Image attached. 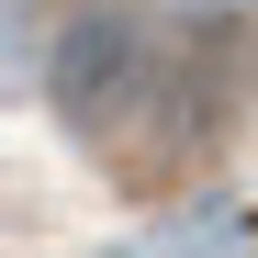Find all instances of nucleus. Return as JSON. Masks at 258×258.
Segmentation results:
<instances>
[{
  "label": "nucleus",
  "mask_w": 258,
  "mask_h": 258,
  "mask_svg": "<svg viewBox=\"0 0 258 258\" xmlns=\"http://www.w3.org/2000/svg\"><path fill=\"white\" fill-rule=\"evenodd\" d=\"M45 90H56V112H68L90 146H123V135L157 112V90H168V56H157L146 12L90 0L68 34H45Z\"/></svg>",
  "instance_id": "f257e3e1"
},
{
  "label": "nucleus",
  "mask_w": 258,
  "mask_h": 258,
  "mask_svg": "<svg viewBox=\"0 0 258 258\" xmlns=\"http://www.w3.org/2000/svg\"><path fill=\"white\" fill-rule=\"evenodd\" d=\"M45 79V0H0V101Z\"/></svg>",
  "instance_id": "f03ea898"
},
{
  "label": "nucleus",
  "mask_w": 258,
  "mask_h": 258,
  "mask_svg": "<svg viewBox=\"0 0 258 258\" xmlns=\"http://www.w3.org/2000/svg\"><path fill=\"white\" fill-rule=\"evenodd\" d=\"M180 12H247V0H180Z\"/></svg>",
  "instance_id": "7ed1b4c3"
}]
</instances>
